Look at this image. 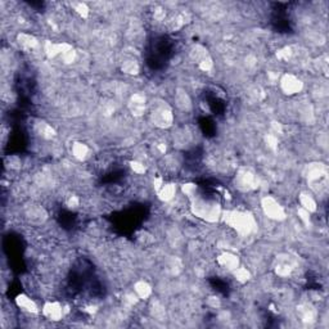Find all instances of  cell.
Segmentation results:
<instances>
[{"label": "cell", "mask_w": 329, "mask_h": 329, "mask_svg": "<svg viewBox=\"0 0 329 329\" xmlns=\"http://www.w3.org/2000/svg\"><path fill=\"white\" fill-rule=\"evenodd\" d=\"M150 120L157 128H167L172 124L174 116H172V111L167 104L161 103V104H156L154 110L150 112Z\"/></svg>", "instance_id": "1"}, {"label": "cell", "mask_w": 329, "mask_h": 329, "mask_svg": "<svg viewBox=\"0 0 329 329\" xmlns=\"http://www.w3.org/2000/svg\"><path fill=\"white\" fill-rule=\"evenodd\" d=\"M263 209L265 211V214L267 215L269 219L273 220H280L284 219V210L278 202L275 201L274 198L271 197H265L263 199Z\"/></svg>", "instance_id": "2"}, {"label": "cell", "mask_w": 329, "mask_h": 329, "mask_svg": "<svg viewBox=\"0 0 329 329\" xmlns=\"http://www.w3.org/2000/svg\"><path fill=\"white\" fill-rule=\"evenodd\" d=\"M280 86H282V90L285 94L292 95L300 92L301 88H302V82L293 75H285L280 80Z\"/></svg>", "instance_id": "3"}, {"label": "cell", "mask_w": 329, "mask_h": 329, "mask_svg": "<svg viewBox=\"0 0 329 329\" xmlns=\"http://www.w3.org/2000/svg\"><path fill=\"white\" fill-rule=\"evenodd\" d=\"M174 102H175L178 110L183 111V112H189L190 108H192V100H190L189 95L181 89L176 90L175 95H174Z\"/></svg>", "instance_id": "4"}, {"label": "cell", "mask_w": 329, "mask_h": 329, "mask_svg": "<svg viewBox=\"0 0 329 329\" xmlns=\"http://www.w3.org/2000/svg\"><path fill=\"white\" fill-rule=\"evenodd\" d=\"M217 263L223 269H227L229 271H234L238 267V259L231 255V253H223L220 255L219 259H217Z\"/></svg>", "instance_id": "5"}, {"label": "cell", "mask_w": 329, "mask_h": 329, "mask_svg": "<svg viewBox=\"0 0 329 329\" xmlns=\"http://www.w3.org/2000/svg\"><path fill=\"white\" fill-rule=\"evenodd\" d=\"M146 106H147L146 98L139 94L132 95V100H130V104H129L132 115H136V116H140V115H143V112H146Z\"/></svg>", "instance_id": "6"}, {"label": "cell", "mask_w": 329, "mask_h": 329, "mask_svg": "<svg viewBox=\"0 0 329 329\" xmlns=\"http://www.w3.org/2000/svg\"><path fill=\"white\" fill-rule=\"evenodd\" d=\"M44 314L53 320H58L63 315L62 306L57 302H49L44 306Z\"/></svg>", "instance_id": "7"}, {"label": "cell", "mask_w": 329, "mask_h": 329, "mask_svg": "<svg viewBox=\"0 0 329 329\" xmlns=\"http://www.w3.org/2000/svg\"><path fill=\"white\" fill-rule=\"evenodd\" d=\"M72 153L73 156L79 160H82V158L88 157L89 148L85 146L84 143H75L72 147Z\"/></svg>", "instance_id": "8"}]
</instances>
